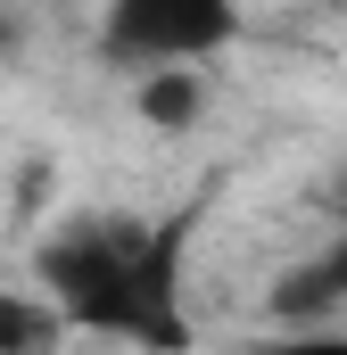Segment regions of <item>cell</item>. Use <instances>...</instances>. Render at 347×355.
Listing matches in <instances>:
<instances>
[{
    "mask_svg": "<svg viewBox=\"0 0 347 355\" xmlns=\"http://www.w3.org/2000/svg\"><path fill=\"white\" fill-rule=\"evenodd\" d=\"M42 297L58 306L67 331L124 339L149 355L190 347L182 314V223H141V215H75L67 232L42 240Z\"/></svg>",
    "mask_w": 347,
    "mask_h": 355,
    "instance_id": "6da1fadb",
    "label": "cell"
},
{
    "mask_svg": "<svg viewBox=\"0 0 347 355\" xmlns=\"http://www.w3.org/2000/svg\"><path fill=\"white\" fill-rule=\"evenodd\" d=\"M240 33V0H108L99 42L124 67H198Z\"/></svg>",
    "mask_w": 347,
    "mask_h": 355,
    "instance_id": "7a4b0ae2",
    "label": "cell"
},
{
    "mask_svg": "<svg viewBox=\"0 0 347 355\" xmlns=\"http://www.w3.org/2000/svg\"><path fill=\"white\" fill-rule=\"evenodd\" d=\"M133 107H141L158 132H190V124L207 116V83H198V67H149L141 91H133Z\"/></svg>",
    "mask_w": 347,
    "mask_h": 355,
    "instance_id": "3957f363",
    "label": "cell"
},
{
    "mask_svg": "<svg viewBox=\"0 0 347 355\" xmlns=\"http://www.w3.org/2000/svg\"><path fill=\"white\" fill-rule=\"evenodd\" d=\"M58 339H67V322H58L50 297H33V289H0V355H50Z\"/></svg>",
    "mask_w": 347,
    "mask_h": 355,
    "instance_id": "277c9868",
    "label": "cell"
},
{
    "mask_svg": "<svg viewBox=\"0 0 347 355\" xmlns=\"http://www.w3.org/2000/svg\"><path fill=\"white\" fill-rule=\"evenodd\" d=\"M323 306H339L331 265H306V272H289V281L273 289V314H281V322H306V314H323Z\"/></svg>",
    "mask_w": 347,
    "mask_h": 355,
    "instance_id": "5b68a950",
    "label": "cell"
},
{
    "mask_svg": "<svg viewBox=\"0 0 347 355\" xmlns=\"http://www.w3.org/2000/svg\"><path fill=\"white\" fill-rule=\"evenodd\" d=\"M257 355H347V331H289V339H264Z\"/></svg>",
    "mask_w": 347,
    "mask_h": 355,
    "instance_id": "8992f818",
    "label": "cell"
}]
</instances>
